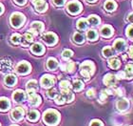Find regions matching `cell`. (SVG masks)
<instances>
[{
    "label": "cell",
    "mask_w": 133,
    "mask_h": 126,
    "mask_svg": "<svg viewBox=\"0 0 133 126\" xmlns=\"http://www.w3.org/2000/svg\"><path fill=\"white\" fill-rule=\"evenodd\" d=\"M43 119H44L45 123L49 126H55L58 124L60 121V115L59 113L55 110H48L44 113L43 116Z\"/></svg>",
    "instance_id": "1"
},
{
    "label": "cell",
    "mask_w": 133,
    "mask_h": 126,
    "mask_svg": "<svg viewBox=\"0 0 133 126\" xmlns=\"http://www.w3.org/2000/svg\"><path fill=\"white\" fill-rule=\"evenodd\" d=\"M81 75L86 79H90V76L94 73V65L90 61H85L83 64L80 66Z\"/></svg>",
    "instance_id": "2"
},
{
    "label": "cell",
    "mask_w": 133,
    "mask_h": 126,
    "mask_svg": "<svg viewBox=\"0 0 133 126\" xmlns=\"http://www.w3.org/2000/svg\"><path fill=\"white\" fill-rule=\"evenodd\" d=\"M11 24L14 28H19L25 22V16L20 13H14L11 16Z\"/></svg>",
    "instance_id": "3"
},
{
    "label": "cell",
    "mask_w": 133,
    "mask_h": 126,
    "mask_svg": "<svg viewBox=\"0 0 133 126\" xmlns=\"http://www.w3.org/2000/svg\"><path fill=\"white\" fill-rule=\"evenodd\" d=\"M66 10L70 14H77L82 10V5L78 1H71L66 6Z\"/></svg>",
    "instance_id": "4"
},
{
    "label": "cell",
    "mask_w": 133,
    "mask_h": 126,
    "mask_svg": "<svg viewBox=\"0 0 133 126\" xmlns=\"http://www.w3.org/2000/svg\"><path fill=\"white\" fill-rule=\"evenodd\" d=\"M54 83H55L54 76H50V75H45L41 77V85L44 88H50V87L53 86Z\"/></svg>",
    "instance_id": "5"
},
{
    "label": "cell",
    "mask_w": 133,
    "mask_h": 126,
    "mask_svg": "<svg viewBox=\"0 0 133 126\" xmlns=\"http://www.w3.org/2000/svg\"><path fill=\"white\" fill-rule=\"evenodd\" d=\"M12 68L11 60L9 57H3L0 60V71L1 72H9Z\"/></svg>",
    "instance_id": "6"
},
{
    "label": "cell",
    "mask_w": 133,
    "mask_h": 126,
    "mask_svg": "<svg viewBox=\"0 0 133 126\" xmlns=\"http://www.w3.org/2000/svg\"><path fill=\"white\" fill-rule=\"evenodd\" d=\"M30 71H31V65L27 61L20 62L16 66V72L20 75H26V74L30 73Z\"/></svg>",
    "instance_id": "7"
},
{
    "label": "cell",
    "mask_w": 133,
    "mask_h": 126,
    "mask_svg": "<svg viewBox=\"0 0 133 126\" xmlns=\"http://www.w3.org/2000/svg\"><path fill=\"white\" fill-rule=\"evenodd\" d=\"M42 38L48 45H54L57 42V37L53 33H47L42 37Z\"/></svg>",
    "instance_id": "8"
},
{
    "label": "cell",
    "mask_w": 133,
    "mask_h": 126,
    "mask_svg": "<svg viewBox=\"0 0 133 126\" xmlns=\"http://www.w3.org/2000/svg\"><path fill=\"white\" fill-rule=\"evenodd\" d=\"M103 81L105 85H108V87H113L116 85V82H117V77L114 75L112 74H108V75H105L104 79H103Z\"/></svg>",
    "instance_id": "9"
},
{
    "label": "cell",
    "mask_w": 133,
    "mask_h": 126,
    "mask_svg": "<svg viewBox=\"0 0 133 126\" xmlns=\"http://www.w3.org/2000/svg\"><path fill=\"white\" fill-rule=\"evenodd\" d=\"M33 5L35 7V10L38 13H44L47 11L48 9V3L45 0H39L37 2L33 3Z\"/></svg>",
    "instance_id": "10"
},
{
    "label": "cell",
    "mask_w": 133,
    "mask_h": 126,
    "mask_svg": "<svg viewBox=\"0 0 133 126\" xmlns=\"http://www.w3.org/2000/svg\"><path fill=\"white\" fill-rule=\"evenodd\" d=\"M29 101L32 106H38L41 102V98L35 93H29Z\"/></svg>",
    "instance_id": "11"
},
{
    "label": "cell",
    "mask_w": 133,
    "mask_h": 126,
    "mask_svg": "<svg viewBox=\"0 0 133 126\" xmlns=\"http://www.w3.org/2000/svg\"><path fill=\"white\" fill-rule=\"evenodd\" d=\"M114 49L118 52V53H122L125 50V47H127V44H125V41L122 38H119L117 39L116 41L114 42Z\"/></svg>",
    "instance_id": "12"
},
{
    "label": "cell",
    "mask_w": 133,
    "mask_h": 126,
    "mask_svg": "<svg viewBox=\"0 0 133 126\" xmlns=\"http://www.w3.org/2000/svg\"><path fill=\"white\" fill-rule=\"evenodd\" d=\"M23 116H24V110L22 108H20V107H17V108H15V109H14L11 111V117L15 121L22 119Z\"/></svg>",
    "instance_id": "13"
},
{
    "label": "cell",
    "mask_w": 133,
    "mask_h": 126,
    "mask_svg": "<svg viewBox=\"0 0 133 126\" xmlns=\"http://www.w3.org/2000/svg\"><path fill=\"white\" fill-rule=\"evenodd\" d=\"M12 98L14 99L15 102H22V101L25 100L26 95L22 90H17V91H15V92L14 93Z\"/></svg>",
    "instance_id": "14"
},
{
    "label": "cell",
    "mask_w": 133,
    "mask_h": 126,
    "mask_svg": "<svg viewBox=\"0 0 133 126\" xmlns=\"http://www.w3.org/2000/svg\"><path fill=\"white\" fill-rule=\"evenodd\" d=\"M61 95L65 98L66 102H71L74 99V95L69 91V89H61Z\"/></svg>",
    "instance_id": "15"
},
{
    "label": "cell",
    "mask_w": 133,
    "mask_h": 126,
    "mask_svg": "<svg viewBox=\"0 0 133 126\" xmlns=\"http://www.w3.org/2000/svg\"><path fill=\"white\" fill-rule=\"evenodd\" d=\"M31 52L35 55H38V56H41L42 53L45 52V48L44 46L40 43H34V44L31 46Z\"/></svg>",
    "instance_id": "16"
},
{
    "label": "cell",
    "mask_w": 133,
    "mask_h": 126,
    "mask_svg": "<svg viewBox=\"0 0 133 126\" xmlns=\"http://www.w3.org/2000/svg\"><path fill=\"white\" fill-rule=\"evenodd\" d=\"M33 40V37L31 35L30 33H27V34H25L23 37H21V45L22 46H24V47H27L29 44H31V42H32Z\"/></svg>",
    "instance_id": "17"
},
{
    "label": "cell",
    "mask_w": 133,
    "mask_h": 126,
    "mask_svg": "<svg viewBox=\"0 0 133 126\" xmlns=\"http://www.w3.org/2000/svg\"><path fill=\"white\" fill-rule=\"evenodd\" d=\"M128 106H129V101L127 98H122L117 102V108L119 111H125L128 109Z\"/></svg>",
    "instance_id": "18"
},
{
    "label": "cell",
    "mask_w": 133,
    "mask_h": 126,
    "mask_svg": "<svg viewBox=\"0 0 133 126\" xmlns=\"http://www.w3.org/2000/svg\"><path fill=\"white\" fill-rule=\"evenodd\" d=\"M10 101L8 98H0V111L5 112L7 110H9L10 108Z\"/></svg>",
    "instance_id": "19"
},
{
    "label": "cell",
    "mask_w": 133,
    "mask_h": 126,
    "mask_svg": "<svg viewBox=\"0 0 133 126\" xmlns=\"http://www.w3.org/2000/svg\"><path fill=\"white\" fill-rule=\"evenodd\" d=\"M113 34V29L111 28L110 26H104L101 29V34L105 37H109Z\"/></svg>",
    "instance_id": "20"
},
{
    "label": "cell",
    "mask_w": 133,
    "mask_h": 126,
    "mask_svg": "<svg viewBox=\"0 0 133 126\" xmlns=\"http://www.w3.org/2000/svg\"><path fill=\"white\" fill-rule=\"evenodd\" d=\"M47 66L50 70H55L58 67V61L54 57H50L47 61Z\"/></svg>",
    "instance_id": "21"
},
{
    "label": "cell",
    "mask_w": 133,
    "mask_h": 126,
    "mask_svg": "<svg viewBox=\"0 0 133 126\" xmlns=\"http://www.w3.org/2000/svg\"><path fill=\"white\" fill-rule=\"evenodd\" d=\"M108 66L112 68V69H118L121 66V62L117 57H111L108 60Z\"/></svg>",
    "instance_id": "22"
},
{
    "label": "cell",
    "mask_w": 133,
    "mask_h": 126,
    "mask_svg": "<svg viewBox=\"0 0 133 126\" xmlns=\"http://www.w3.org/2000/svg\"><path fill=\"white\" fill-rule=\"evenodd\" d=\"M15 82H16V76H14V75H8V76H6L5 83L8 86H14Z\"/></svg>",
    "instance_id": "23"
},
{
    "label": "cell",
    "mask_w": 133,
    "mask_h": 126,
    "mask_svg": "<svg viewBox=\"0 0 133 126\" xmlns=\"http://www.w3.org/2000/svg\"><path fill=\"white\" fill-rule=\"evenodd\" d=\"M117 5L116 3L114 2L113 0H108L107 2L105 3V9L108 11H115Z\"/></svg>",
    "instance_id": "24"
},
{
    "label": "cell",
    "mask_w": 133,
    "mask_h": 126,
    "mask_svg": "<svg viewBox=\"0 0 133 126\" xmlns=\"http://www.w3.org/2000/svg\"><path fill=\"white\" fill-rule=\"evenodd\" d=\"M27 90L29 93H34L37 90V82L35 80H31L27 83Z\"/></svg>",
    "instance_id": "25"
},
{
    "label": "cell",
    "mask_w": 133,
    "mask_h": 126,
    "mask_svg": "<svg viewBox=\"0 0 133 126\" xmlns=\"http://www.w3.org/2000/svg\"><path fill=\"white\" fill-rule=\"evenodd\" d=\"M61 68H62V70H64V71L73 72L75 69V64H74V62L69 61V62H68V63H66V64L61 65Z\"/></svg>",
    "instance_id": "26"
},
{
    "label": "cell",
    "mask_w": 133,
    "mask_h": 126,
    "mask_svg": "<svg viewBox=\"0 0 133 126\" xmlns=\"http://www.w3.org/2000/svg\"><path fill=\"white\" fill-rule=\"evenodd\" d=\"M88 25H89V23L87 21L85 18H81V19L78 20L77 22V28L81 31H84V30H86L88 28Z\"/></svg>",
    "instance_id": "27"
},
{
    "label": "cell",
    "mask_w": 133,
    "mask_h": 126,
    "mask_svg": "<svg viewBox=\"0 0 133 126\" xmlns=\"http://www.w3.org/2000/svg\"><path fill=\"white\" fill-rule=\"evenodd\" d=\"M87 37L90 41H94L98 38V34L95 30H89L87 32Z\"/></svg>",
    "instance_id": "28"
},
{
    "label": "cell",
    "mask_w": 133,
    "mask_h": 126,
    "mask_svg": "<svg viewBox=\"0 0 133 126\" xmlns=\"http://www.w3.org/2000/svg\"><path fill=\"white\" fill-rule=\"evenodd\" d=\"M72 87H73L74 91H76V92H79V91H81V90H83L84 83L81 81V80H79V79H76V80H74V81H73V83H72Z\"/></svg>",
    "instance_id": "29"
},
{
    "label": "cell",
    "mask_w": 133,
    "mask_h": 126,
    "mask_svg": "<svg viewBox=\"0 0 133 126\" xmlns=\"http://www.w3.org/2000/svg\"><path fill=\"white\" fill-rule=\"evenodd\" d=\"M28 118L31 121H36L39 118V112L38 111H36V110H32V111H31V112L29 113Z\"/></svg>",
    "instance_id": "30"
},
{
    "label": "cell",
    "mask_w": 133,
    "mask_h": 126,
    "mask_svg": "<svg viewBox=\"0 0 133 126\" xmlns=\"http://www.w3.org/2000/svg\"><path fill=\"white\" fill-rule=\"evenodd\" d=\"M100 18L97 16V15H90V16L89 17V19H88V23H89V24H91V25L95 26V25H99L100 24Z\"/></svg>",
    "instance_id": "31"
},
{
    "label": "cell",
    "mask_w": 133,
    "mask_h": 126,
    "mask_svg": "<svg viewBox=\"0 0 133 126\" xmlns=\"http://www.w3.org/2000/svg\"><path fill=\"white\" fill-rule=\"evenodd\" d=\"M124 74H125V79H130L132 77V64L127 65L125 71H124Z\"/></svg>",
    "instance_id": "32"
},
{
    "label": "cell",
    "mask_w": 133,
    "mask_h": 126,
    "mask_svg": "<svg viewBox=\"0 0 133 126\" xmlns=\"http://www.w3.org/2000/svg\"><path fill=\"white\" fill-rule=\"evenodd\" d=\"M31 28L36 30V31L38 32H42L44 30V24L42 22H39V21H35V22H32L31 24Z\"/></svg>",
    "instance_id": "33"
},
{
    "label": "cell",
    "mask_w": 133,
    "mask_h": 126,
    "mask_svg": "<svg viewBox=\"0 0 133 126\" xmlns=\"http://www.w3.org/2000/svg\"><path fill=\"white\" fill-rule=\"evenodd\" d=\"M73 40H74L76 43H78V44H81V43L84 42L85 37H84L83 34H81V33H75V34H73Z\"/></svg>",
    "instance_id": "34"
},
{
    "label": "cell",
    "mask_w": 133,
    "mask_h": 126,
    "mask_svg": "<svg viewBox=\"0 0 133 126\" xmlns=\"http://www.w3.org/2000/svg\"><path fill=\"white\" fill-rule=\"evenodd\" d=\"M103 55H104V56H105V57H108V56H113L114 52L111 47H105L103 49Z\"/></svg>",
    "instance_id": "35"
},
{
    "label": "cell",
    "mask_w": 133,
    "mask_h": 126,
    "mask_svg": "<svg viewBox=\"0 0 133 126\" xmlns=\"http://www.w3.org/2000/svg\"><path fill=\"white\" fill-rule=\"evenodd\" d=\"M62 56H63V57H64L65 59H69L73 56V52H72L71 50H69V49H66V50L63 51Z\"/></svg>",
    "instance_id": "36"
},
{
    "label": "cell",
    "mask_w": 133,
    "mask_h": 126,
    "mask_svg": "<svg viewBox=\"0 0 133 126\" xmlns=\"http://www.w3.org/2000/svg\"><path fill=\"white\" fill-rule=\"evenodd\" d=\"M54 100H55V103L58 104V105H62V104L66 103V100H65V98H63V95H57L54 98Z\"/></svg>",
    "instance_id": "37"
},
{
    "label": "cell",
    "mask_w": 133,
    "mask_h": 126,
    "mask_svg": "<svg viewBox=\"0 0 133 126\" xmlns=\"http://www.w3.org/2000/svg\"><path fill=\"white\" fill-rule=\"evenodd\" d=\"M11 39L14 44H19L20 42H21V35H19L18 34H14L11 35Z\"/></svg>",
    "instance_id": "38"
},
{
    "label": "cell",
    "mask_w": 133,
    "mask_h": 126,
    "mask_svg": "<svg viewBox=\"0 0 133 126\" xmlns=\"http://www.w3.org/2000/svg\"><path fill=\"white\" fill-rule=\"evenodd\" d=\"M47 94H48V97L50 98H54L56 95H58V93H57V91L55 89H50L48 91Z\"/></svg>",
    "instance_id": "39"
},
{
    "label": "cell",
    "mask_w": 133,
    "mask_h": 126,
    "mask_svg": "<svg viewBox=\"0 0 133 126\" xmlns=\"http://www.w3.org/2000/svg\"><path fill=\"white\" fill-rule=\"evenodd\" d=\"M60 87H61V89H69L70 88V83L68 80H63L60 83Z\"/></svg>",
    "instance_id": "40"
},
{
    "label": "cell",
    "mask_w": 133,
    "mask_h": 126,
    "mask_svg": "<svg viewBox=\"0 0 133 126\" xmlns=\"http://www.w3.org/2000/svg\"><path fill=\"white\" fill-rule=\"evenodd\" d=\"M89 126H103L102 121H99V119H93V121L90 122V125Z\"/></svg>",
    "instance_id": "41"
},
{
    "label": "cell",
    "mask_w": 133,
    "mask_h": 126,
    "mask_svg": "<svg viewBox=\"0 0 133 126\" xmlns=\"http://www.w3.org/2000/svg\"><path fill=\"white\" fill-rule=\"evenodd\" d=\"M127 35L129 39H132V25H129L128 28L127 29Z\"/></svg>",
    "instance_id": "42"
},
{
    "label": "cell",
    "mask_w": 133,
    "mask_h": 126,
    "mask_svg": "<svg viewBox=\"0 0 133 126\" xmlns=\"http://www.w3.org/2000/svg\"><path fill=\"white\" fill-rule=\"evenodd\" d=\"M87 95L89 97V98H93L95 95V89L94 88H91V89L88 90V92H87Z\"/></svg>",
    "instance_id": "43"
},
{
    "label": "cell",
    "mask_w": 133,
    "mask_h": 126,
    "mask_svg": "<svg viewBox=\"0 0 133 126\" xmlns=\"http://www.w3.org/2000/svg\"><path fill=\"white\" fill-rule=\"evenodd\" d=\"M107 98H108V95H107V93L105 92V91H102L101 92V94H100V100H105L107 99Z\"/></svg>",
    "instance_id": "44"
},
{
    "label": "cell",
    "mask_w": 133,
    "mask_h": 126,
    "mask_svg": "<svg viewBox=\"0 0 133 126\" xmlns=\"http://www.w3.org/2000/svg\"><path fill=\"white\" fill-rule=\"evenodd\" d=\"M65 1L66 0H53V2L56 6H62L65 4Z\"/></svg>",
    "instance_id": "45"
},
{
    "label": "cell",
    "mask_w": 133,
    "mask_h": 126,
    "mask_svg": "<svg viewBox=\"0 0 133 126\" xmlns=\"http://www.w3.org/2000/svg\"><path fill=\"white\" fill-rule=\"evenodd\" d=\"M105 92L107 93V95H112V94L115 93V91L113 89H111V88H108V89L105 90Z\"/></svg>",
    "instance_id": "46"
},
{
    "label": "cell",
    "mask_w": 133,
    "mask_h": 126,
    "mask_svg": "<svg viewBox=\"0 0 133 126\" xmlns=\"http://www.w3.org/2000/svg\"><path fill=\"white\" fill-rule=\"evenodd\" d=\"M14 2L18 5H24L26 3V0H14Z\"/></svg>",
    "instance_id": "47"
},
{
    "label": "cell",
    "mask_w": 133,
    "mask_h": 126,
    "mask_svg": "<svg viewBox=\"0 0 133 126\" xmlns=\"http://www.w3.org/2000/svg\"><path fill=\"white\" fill-rule=\"evenodd\" d=\"M117 76H118V79H125V74L124 72H119V73L117 74Z\"/></svg>",
    "instance_id": "48"
},
{
    "label": "cell",
    "mask_w": 133,
    "mask_h": 126,
    "mask_svg": "<svg viewBox=\"0 0 133 126\" xmlns=\"http://www.w3.org/2000/svg\"><path fill=\"white\" fill-rule=\"evenodd\" d=\"M115 93H117V95H123V90L118 88V89L115 90Z\"/></svg>",
    "instance_id": "49"
},
{
    "label": "cell",
    "mask_w": 133,
    "mask_h": 126,
    "mask_svg": "<svg viewBox=\"0 0 133 126\" xmlns=\"http://www.w3.org/2000/svg\"><path fill=\"white\" fill-rule=\"evenodd\" d=\"M3 11H4V6L2 4H0V14H2Z\"/></svg>",
    "instance_id": "50"
},
{
    "label": "cell",
    "mask_w": 133,
    "mask_h": 126,
    "mask_svg": "<svg viewBox=\"0 0 133 126\" xmlns=\"http://www.w3.org/2000/svg\"><path fill=\"white\" fill-rule=\"evenodd\" d=\"M129 56H130V57H132V46L129 48Z\"/></svg>",
    "instance_id": "51"
},
{
    "label": "cell",
    "mask_w": 133,
    "mask_h": 126,
    "mask_svg": "<svg viewBox=\"0 0 133 126\" xmlns=\"http://www.w3.org/2000/svg\"><path fill=\"white\" fill-rule=\"evenodd\" d=\"M128 20H129V22H132V14L128 15Z\"/></svg>",
    "instance_id": "52"
},
{
    "label": "cell",
    "mask_w": 133,
    "mask_h": 126,
    "mask_svg": "<svg viewBox=\"0 0 133 126\" xmlns=\"http://www.w3.org/2000/svg\"><path fill=\"white\" fill-rule=\"evenodd\" d=\"M87 1H89V2H90V3H93V2H95L96 0H87Z\"/></svg>",
    "instance_id": "53"
},
{
    "label": "cell",
    "mask_w": 133,
    "mask_h": 126,
    "mask_svg": "<svg viewBox=\"0 0 133 126\" xmlns=\"http://www.w3.org/2000/svg\"><path fill=\"white\" fill-rule=\"evenodd\" d=\"M37 1H39V0H31V2L32 3H35V2H37Z\"/></svg>",
    "instance_id": "54"
},
{
    "label": "cell",
    "mask_w": 133,
    "mask_h": 126,
    "mask_svg": "<svg viewBox=\"0 0 133 126\" xmlns=\"http://www.w3.org/2000/svg\"><path fill=\"white\" fill-rule=\"evenodd\" d=\"M11 126H18V125H11Z\"/></svg>",
    "instance_id": "55"
}]
</instances>
